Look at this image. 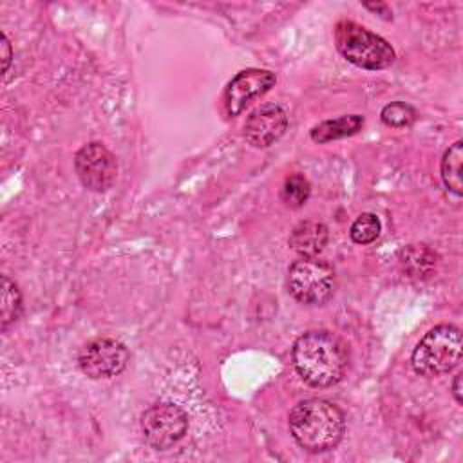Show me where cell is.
<instances>
[{
	"mask_svg": "<svg viewBox=\"0 0 463 463\" xmlns=\"http://www.w3.org/2000/svg\"><path fill=\"white\" fill-rule=\"evenodd\" d=\"M311 194V184L302 174L289 175L282 188H280V199L288 208H300L306 204L307 197Z\"/></svg>",
	"mask_w": 463,
	"mask_h": 463,
	"instance_id": "cell-15",
	"label": "cell"
},
{
	"mask_svg": "<svg viewBox=\"0 0 463 463\" xmlns=\"http://www.w3.org/2000/svg\"><path fill=\"white\" fill-rule=\"evenodd\" d=\"M128 362V349L116 338H94L78 353L80 371L92 378H110L119 374Z\"/></svg>",
	"mask_w": 463,
	"mask_h": 463,
	"instance_id": "cell-8",
	"label": "cell"
},
{
	"mask_svg": "<svg viewBox=\"0 0 463 463\" xmlns=\"http://www.w3.org/2000/svg\"><path fill=\"white\" fill-rule=\"evenodd\" d=\"M335 43L347 61L365 71L387 69L396 58L382 36L351 20H340L335 25Z\"/></svg>",
	"mask_w": 463,
	"mask_h": 463,
	"instance_id": "cell-3",
	"label": "cell"
},
{
	"mask_svg": "<svg viewBox=\"0 0 463 463\" xmlns=\"http://www.w3.org/2000/svg\"><path fill=\"white\" fill-rule=\"evenodd\" d=\"M327 239L329 232L326 224L317 221H302L293 228L289 235V246L300 257H317L324 251Z\"/></svg>",
	"mask_w": 463,
	"mask_h": 463,
	"instance_id": "cell-11",
	"label": "cell"
},
{
	"mask_svg": "<svg viewBox=\"0 0 463 463\" xmlns=\"http://www.w3.org/2000/svg\"><path fill=\"white\" fill-rule=\"evenodd\" d=\"M293 367L311 387H331L345 374L349 356L344 342L322 329L300 335L291 349Z\"/></svg>",
	"mask_w": 463,
	"mask_h": 463,
	"instance_id": "cell-1",
	"label": "cell"
},
{
	"mask_svg": "<svg viewBox=\"0 0 463 463\" xmlns=\"http://www.w3.org/2000/svg\"><path fill=\"white\" fill-rule=\"evenodd\" d=\"M364 127V118L360 114H347L335 119H326L318 125H315L309 132L311 139L315 143H329L335 139H342L347 136L356 134Z\"/></svg>",
	"mask_w": 463,
	"mask_h": 463,
	"instance_id": "cell-12",
	"label": "cell"
},
{
	"mask_svg": "<svg viewBox=\"0 0 463 463\" xmlns=\"http://www.w3.org/2000/svg\"><path fill=\"white\" fill-rule=\"evenodd\" d=\"M461 163H463V141H456L443 154L441 179H443V184L447 186V190L458 197L463 194Z\"/></svg>",
	"mask_w": 463,
	"mask_h": 463,
	"instance_id": "cell-13",
	"label": "cell"
},
{
	"mask_svg": "<svg viewBox=\"0 0 463 463\" xmlns=\"http://www.w3.org/2000/svg\"><path fill=\"white\" fill-rule=\"evenodd\" d=\"M461 331L456 326L441 324L429 329L416 344L411 364L421 376H439L450 373L461 362Z\"/></svg>",
	"mask_w": 463,
	"mask_h": 463,
	"instance_id": "cell-4",
	"label": "cell"
},
{
	"mask_svg": "<svg viewBox=\"0 0 463 463\" xmlns=\"http://www.w3.org/2000/svg\"><path fill=\"white\" fill-rule=\"evenodd\" d=\"M434 253L425 246H411L403 251V266L412 277L425 275L434 266Z\"/></svg>",
	"mask_w": 463,
	"mask_h": 463,
	"instance_id": "cell-18",
	"label": "cell"
},
{
	"mask_svg": "<svg viewBox=\"0 0 463 463\" xmlns=\"http://www.w3.org/2000/svg\"><path fill=\"white\" fill-rule=\"evenodd\" d=\"M74 170L80 183L96 194L112 188L118 177V161L103 143H87L74 156Z\"/></svg>",
	"mask_w": 463,
	"mask_h": 463,
	"instance_id": "cell-7",
	"label": "cell"
},
{
	"mask_svg": "<svg viewBox=\"0 0 463 463\" xmlns=\"http://www.w3.org/2000/svg\"><path fill=\"white\" fill-rule=\"evenodd\" d=\"M382 232V222L380 219L371 213V212H365V213H360L354 222L351 224V230H349V237L353 242L356 244H371L378 239Z\"/></svg>",
	"mask_w": 463,
	"mask_h": 463,
	"instance_id": "cell-16",
	"label": "cell"
},
{
	"mask_svg": "<svg viewBox=\"0 0 463 463\" xmlns=\"http://www.w3.org/2000/svg\"><path fill=\"white\" fill-rule=\"evenodd\" d=\"M0 47H2V72H7L11 58H13V52H11V43H9L5 34H2V45Z\"/></svg>",
	"mask_w": 463,
	"mask_h": 463,
	"instance_id": "cell-19",
	"label": "cell"
},
{
	"mask_svg": "<svg viewBox=\"0 0 463 463\" xmlns=\"http://www.w3.org/2000/svg\"><path fill=\"white\" fill-rule=\"evenodd\" d=\"M452 394H454V398H456L458 403L463 402V398H461V374H456V376H454V382H452Z\"/></svg>",
	"mask_w": 463,
	"mask_h": 463,
	"instance_id": "cell-20",
	"label": "cell"
},
{
	"mask_svg": "<svg viewBox=\"0 0 463 463\" xmlns=\"http://www.w3.org/2000/svg\"><path fill=\"white\" fill-rule=\"evenodd\" d=\"M288 423L297 445L311 454L335 449L345 430L344 412L335 403L322 398L298 402L291 409Z\"/></svg>",
	"mask_w": 463,
	"mask_h": 463,
	"instance_id": "cell-2",
	"label": "cell"
},
{
	"mask_svg": "<svg viewBox=\"0 0 463 463\" xmlns=\"http://www.w3.org/2000/svg\"><path fill=\"white\" fill-rule=\"evenodd\" d=\"M141 430L152 449L166 450L186 434L188 414L170 402L150 405L141 416Z\"/></svg>",
	"mask_w": 463,
	"mask_h": 463,
	"instance_id": "cell-6",
	"label": "cell"
},
{
	"mask_svg": "<svg viewBox=\"0 0 463 463\" xmlns=\"http://www.w3.org/2000/svg\"><path fill=\"white\" fill-rule=\"evenodd\" d=\"M22 315V297L18 286L7 277L2 275V331H5L11 324H14Z\"/></svg>",
	"mask_w": 463,
	"mask_h": 463,
	"instance_id": "cell-14",
	"label": "cell"
},
{
	"mask_svg": "<svg viewBox=\"0 0 463 463\" xmlns=\"http://www.w3.org/2000/svg\"><path fill=\"white\" fill-rule=\"evenodd\" d=\"M288 128V116L280 105L264 103L250 112L244 123V137L255 148H268Z\"/></svg>",
	"mask_w": 463,
	"mask_h": 463,
	"instance_id": "cell-10",
	"label": "cell"
},
{
	"mask_svg": "<svg viewBox=\"0 0 463 463\" xmlns=\"http://www.w3.org/2000/svg\"><path fill=\"white\" fill-rule=\"evenodd\" d=\"M418 118V112L412 105L405 103V101H392V103H387L382 112H380V119L387 125V127H392V128H403V127H409L416 121Z\"/></svg>",
	"mask_w": 463,
	"mask_h": 463,
	"instance_id": "cell-17",
	"label": "cell"
},
{
	"mask_svg": "<svg viewBox=\"0 0 463 463\" xmlns=\"http://www.w3.org/2000/svg\"><path fill=\"white\" fill-rule=\"evenodd\" d=\"M333 268L318 257H300L288 269V291L306 306H322L335 293Z\"/></svg>",
	"mask_w": 463,
	"mask_h": 463,
	"instance_id": "cell-5",
	"label": "cell"
},
{
	"mask_svg": "<svg viewBox=\"0 0 463 463\" xmlns=\"http://www.w3.org/2000/svg\"><path fill=\"white\" fill-rule=\"evenodd\" d=\"M277 78L271 71L266 69H244L237 72L226 85L222 94V107L226 116H239L255 98L264 96Z\"/></svg>",
	"mask_w": 463,
	"mask_h": 463,
	"instance_id": "cell-9",
	"label": "cell"
}]
</instances>
